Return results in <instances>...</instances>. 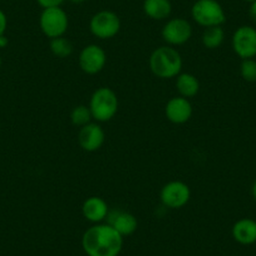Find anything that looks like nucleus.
<instances>
[{
    "mask_svg": "<svg viewBox=\"0 0 256 256\" xmlns=\"http://www.w3.org/2000/svg\"><path fill=\"white\" fill-rule=\"evenodd\" d=\"M82 248L87 256H118L123 248V236L110 224H94L83 234Z\"/></svg>",
    "mask_w": 256,
    "mask_h": 256,
    "instance_id": "1",
    "label": "nucleus"
},
{
    "mask_svg": "<svg viewBox=\"0 0 256 256\" xmlns=\"http://www.w3.org/2000/svg\"><path fill=\"white\" fill-rule=\"evenodd\" d=\"M148 64L151 72L162 80L176 78L182 70L181 54L171 46L154 49L150 56Z\"/></svg>",
    "mask_w": 256,
    "mask_h": 256,
    "instance_id": "2",
    "label": "nucleus"
},
{
    "mask_svg": "<svg viewBox=\"0 0 256 256\" xmlns=\"http://www.w3.org/2000/svg\"><path fill=\"white\" fill-rule=\"evenodd\" d=\"M118 98L114 90L108 87H100L93 92L90 100V110L93 120L97 122H108L118 112Z\"/></svg>",
    "mask_w": 256,
    "mask_h": 256,
    "instance_id": "3",
    "label": "nucleus"
},
{
    "mask_svg": "<svg viewBox=\"0 0 256 256\" xmlns=\"http://www.w3.org/2000/svg\"><path fill=\"white\" fill-rule=\"evenodd\" d=\"M191 16L204 28L221 26L226 20L225 10L218 0H196L191 8Z\"/></svg>",
    "mask_w": 256,
    "mask_h": 256,
    "instance_id": "4",
    "label": "nucleus"
},
{
    "mask_svg": "<svg viewBox=\"0 0 256 256\" xmlns=\"http://www.w3.org/2000/svg\"><path fill=\"white\" fill-rule=\"evenodd\" d=\"M39 26L44 36H48L49 39L59 38V36H64L66 32L68 30L70 19H68L67 13L60 6L46 8L42 12Z\"/></svg>",
    "mask_w": 256,
    "mask_h": 256,
    "instance_id": "5",
    "label": "nucleus"
},
{
    "mask_svg": "<svg viewBox=\"0 0 256 256\" xmlns=\"http://www.w3.org/2000/svg\"><path fill=\"white\" fill-rule=\"evenodd\" d=\"M90 33L98 39H110L120 30V19L114 12L100 10L90 18Z\"/></svg>",
    "mask_w": 256,
    "mask_h": 256,
    "instance_id": "6",
    "label": "nucleus"
},
{
    "mask_svg": "<svg viewBox=\"0 0 256 256\" xmlns=\"http://www.w3.org/2000/svg\"><path fill=\"white\" fill-rule=\"evenodd\" d=\"M160 198L166 208L177 210L187 205L191 198V190L184 182L171 181L161 188Z\"/></svg>",
    "mask_w": 256,
    "mask_h": 256,
    "instance_id": "7",
    "label": "nucleus"
},
{
    "mask_svg": "<svg viewBox=\"0 0 256 256\" xmlns=\"http://www.w3.org/2000/svg\"><path fill=\"white\" fill-rule=\"evenodd\" d=\"M232 49L241 59L256 56V29L251 26H238L232 36Z\"/></svg>",
    "mask_w": 256,
    "mask_h": 256,
    "instance_id": "8",
    "label": "nucleus"
},
{
    "mask_svg": "<svg viewBox=\"0 0 256 256\" xmlns=\"http://www.w3.org/2000/svg\"><path fill=\"white\" fill-rule=\"evenodd\" d=\"M161 34L168 46H182L192 36V26L186 19L174 18L164 24Z\"/></svg>",
    "mask_w": 256,
    "mask_h": 256,
    "instance_id": "9",
    "label": "nucleus"
},
{
    "mask_svg": "<svg viewBox=\"0 0 256 256\" xmlns=\"http://www.w3.org/2000/svg\"><path fill=\"white\" fill-rule=\"evenodd\" d=\"M107 56L106 52L97 44H88L80 50L78 64L80 70L87 74H97L104 68Z\"/></svg>",
    "mask_w": 256,
    "mask_h": 256,
    "instance_id": "10",
    "label": "nucleus"
},
{
    "mask_svg": "<svg viewBox=\"0 0 256 256\" xmlns=\"http://www.w3.org/2000/svg\"><path fill=\"white\" fill-rule=\"evenodd\" d=\"M106 134L100 123H88L78 132V144L84 151L96 152L104 144Z\"/></svg>",
    "mask_w": 256,
    "mask_h": 256,
    "instance_id": "11",
    "label": "nucleus"
},
{
    "mask_svg": "<svg viewBox=\"0 0 256 256\" xmlns=\"http://www.w3.org/2000/svg\"><path fill=\"white\" fill-rule=\"evenodd\" d=\"M166 118L174 124H184L192 117V104L187 98L177 96L171 98L164 107Z\"/></svg>",
    "mask_w": 256,
    "mask_h": 256,
    "instance_id": "12",
    "label": "nucleus"
},
{
    "mask_svg": "<svg viewBox=\"0 0 256 256\" xmlns=\"http://www.w3.org/2000/svg\"><path fill=\"white\" fill-rule=\"evenodd\" d=\"M107 224H110L123 238L134 235L138 228V221H137L136 216L127 211H110L107 216Z\"/></svg>",
    "mask_w": 256,
    "mask_h": 256,
    "instance_id": "13",
    "label": "nucleus"
},
{
    "mask_svg": "<svg viewBox=\"0 0 256 256\" xmlns=\"http://www.w3.org/2000/svg\"><path fill=\"white\" fill-rule=\"evenodd\" d=\"M82 214L86 220L94 225V224H100L107 220L110 208H108L107 202L102 198L90 196V198H86L83 202Z\"/></svg>",
    "mask_w": 256,
    "mask_h": 256,
    "instance_id": "14",
    "label": "nucleus"
},
{
    "mask_svg": "<svg viewBox=\"0 0 256 256\" xmlns=\"http://www.w3.org/2000/svg\"><path fill=\"white\" fill-rule=\"evenodd\" d=\"M232 238L240 245H252L256 242V221L244 218L236 221L232 226Z\"/></svg>",
    "mask_w": 256,
    "mask_h": 256,
    "instance_id": "15",
    "label": "nucleus"
},
{
    "mask_svg": "<svg viewBox=\"0 0 256 256\" xmlns=\"http://www.w3.org/2000/svg\"><path fill=\"white\" fill-rule=\"evenodd\" d=\"M144 12L154 20H164L172 13V4L170 0H144Z\"/></svg>",
    "mask_w": 256,
    "mask_h": 256,
    "instance_id": "16",
    "label": "nucleus"
},
{
    "mask_svg": "<svg viewBox=\"0 0 256 256\" xmlns=\"http://www.w3.org/2000/svg\"><path fill=\"white\" fill-rule=\"evenodd\" d=\"M176 90L184 98L195 97L200 90V82L191 73H180L176 77Z\"/></svg>",
    "mask_w": 256,
    "mask_h": 256,
    "instance_id": "17",
    "label": "nucleus"
},
{
    "mask_svg": "<svg viewBox=\"0 0 256 256\" xmlns=\"http://www.w3.org/2000/svg\"><path fill=\"white\" fill-rule=\"evenodd\" d=\"M224 40H225V32L221 26H210V28H205L202 33V44L205 48L218 49V46H222Z\"/></svg>",
    "mask_w": 256,
    "mask_h": 256,
    "instance_id": "18",
    "label": "nucleus"
},
{
    "mask_svg": "<svg viewBox=\"0 0 256 256\" xmlns=\"http://www.w3.org/2000/svg\"><path fill=\"white\" fill-rule=\"evenodd\" d=\"M50 52L56 58H67L73 53V44L64 36L50 39Z\"/></svg>",
    "mask_w": 256,
    "mask_h": 256,
    "instance_id": "19",
    "label": "nucleus"
},
{
    "mask_svg": "<svg viewBox=\"0 0 256 256\" xmlns=\"http://www.w3.org/2000/svg\"><path fill=\"white\" fill-rule=\"evenodd\" d=\"M92 120V113H90V110L88 106H76L72 110V112H70V122H72L76 127H83V126L90 123Z\"/></svg>",
    "mask_w": 256,
    "mask_h": 256,
    "instance_id": "20",
    "label": "nucleus"
},
{
    "mask_svg": "<svg viewBox=\"0 0 256 256\" xmlns=\"http://www.w3.org/2000/svg\"><path fill=\"white\" fill-rule=\"evenodd\" d=\"M240 74L246 82H256V60L254 58L242 59L240 64Z\"/></svg>",
    "mask_w": 256,
    "mask_h": 256,
    "instance_id": "21",
    "label": "nucleus"
},
{
    "mask_svg": "<svg viewBox=\"0 0 256 256\" xmlns=\"http://www.w3.org/2000/svg\"><path fill=\"white\" fill-rule=\"evenodd\" d=\"M36 2L43 9L56 8V6H60L64 3V0H36Z\"/></svg>",
    "mask_w": 256,
    "mask_h": 256,
    "instance_id": "22",
    "label": "nucleus"
},
{
    "mask_svg": "<svg viewBox=\"0 0 256 256\" xmlns=\"http://www.w3.org/2000/svg\"><path fill=\"white\" fill-rule=\"evenodd\" d=\"M6 28H8V18L6 13L0 9V36H6Z\"/></svg>",
    "mask_w": 256,
    "mask_h": 256,
    "instance_id": "23",
    "label": "nucleus"
},
{
    "mask_svg": "<svg viewBox=\"0 0 256 256\" xmlns=\"http://www.w3.org/2000/svg\"><path fill=\"white\" fill-rule=\"evenodd\" d=\"M248 16L254 23H256V0L250 3V8H248Z\"/></svg>",
    "mask_w": 256,
    "mask_h": 256,
    "instance_id": "24",
    "label": "nucleus"
},
{
    "mask_svg": "<svg viewBox=\"0 0 256 256\" xmlns=\"http://www.w3.org/2000/svg\"><path fill=\"white\" fill-rule=\"evenodd\" d=\"M8 43H9V40L6 36H0V48H6V46H8Z\"/></svg>",
    "mask_w": 256,
    "mask_h": 256,
    "instance_id": "25",
    "label": "nucleus"
},
{
    "mask_svg": "<svg viewBox=\"0 0 256 256\" xmlns=\"http://www.w3.org/2000/svg\"><path fill=\"white\" fill-rule=\"evenodd\" d=\"M251 192H252V196H254V198H255V200H256V181L254 182V184H252V188H251Z\"/></svg>",
    "mask_w": 256,
    "mask_h": 256,
    "instance_id": "26",
    "label": "nucleus"
},
{
    "mask_svg": "<svg viewBox=\"0 0 256 256\" xmlns=\"http://www.w3.org/2000/svg\"><path fill=\"white\" fill-rule=\"evenodd\" d=\"M70 2L73 4H83L86 0H70Z\"/></svg>",
    "mask_w": 256,
    "mask_h": 256,
    "instance_id": "27",
    "label": "nucleus"
},
{
    "mask_svg": "<svg viewBox=\"0 0 256 256\" xmlns=\"http://www.w3.org/2000/svg\"><path fill=\"white\" fill-rule=\"evenodd\" d=\"M244 2H248V3H252V2H255V0H244Z\"/></svg>",
    "mask_w": 256,
    "mask_h": 256,
    "instance_id": "28",
    "label": "nucleus"
},
{
    "mask_svg": "<svg viewBox=\"0 0 256 256\" xmlns=\"http://www.w3.org/2000/svg\"><path fill=\"white\" fill-rule=\"evenodd\" d=\"M2 64H3V60H2V58H0V68H2Z\"/></svg>",
    "mask_w": 256,
    "mask_h": 256,
    "instance_id": "29",
    "label": "nucleus"
}]
</instances>
